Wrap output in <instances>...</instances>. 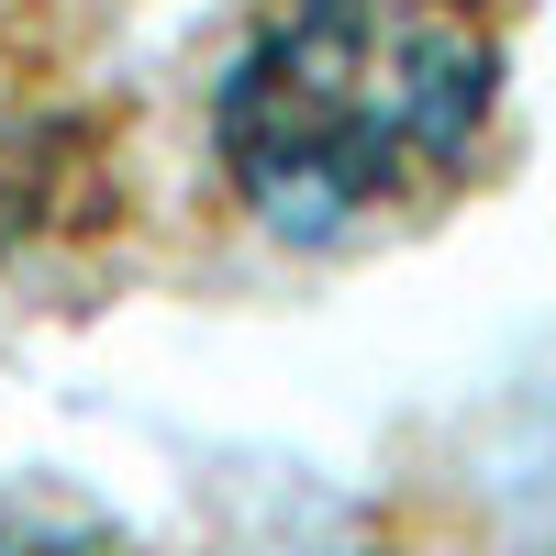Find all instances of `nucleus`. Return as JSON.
I'll use <instances>...</instances> for the list:
<instances>
[{
  "mask_svg": "<svg viewBox=\"0 0 556 556\" xmlns=\"http://www.w3.org/2000/svg\"><path fill=\"white\" fill-rule=\"evenodd\" d=\"M501 112L479 0H267L212 89V146L267 235L334 245L456 190Z\"/></svg>",
  "mask_w": 556,
  "mask_h": 556,
  "instance_id": "obj_1",
  "label": "nucleus"
},
{
  "mask_svg": "<svg viewBox=\"0 0 556 556\" xmlns=\"http://www.w3.org/2000/svg\"><path fill=\"white\" fill-rule=\"evenodd\" d=\"M0 556H134L101 513H67V501H12L0 513Z\"/></svg>",
  "mask_w": 556,
  "mask_h": 556,
  "instance_id": "obj_2",
  "label": "nucleus"
}]
</instances>
